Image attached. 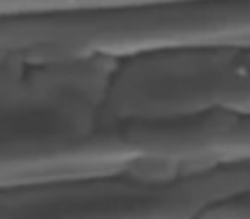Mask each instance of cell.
<instances>
[{"instance_id": "cell-3", "label": "cell", "mask_w": 250, "mask_h": 219, "mask_svg": "<svg viewBox=\"0 0 250 219\" xmlns=\"http://www.w3.org/2000/svg\"><path fill=\"white\" fill-rule=\"evenodd\" d=\"M18 6V2H0V14L2 12H10V10H14Z\"/></svg>"}, {"instance_id": "cell-1", "label": "cell", "mask_w": 250, "mask_h": 219, "mask_svg": "<svg viewBox=\"0 0 250 219\" xmlns=\"http://www.w3.org/2000/svg\"><path fill=\"white\" fill-rule=\"evenodd\" d=\"M115 63L0 57V188L82 178H186L207 162L201 119L111 113Z\"/></svg>"}, {"instance_id": "cell-2", "label": "cell", "mask_w": 250, "mask_h": 219, "mask_svg": "<svg viewBox=\"0 0 250 219\" xmlns=\"http://www.w3.org/2000/svg\"><path fill=\"white\" fill-rule=\"evenodd\" d=\"M223 190L221 176L82 178L0 188V219H199Z\"/></svg>"}]
</instances>
